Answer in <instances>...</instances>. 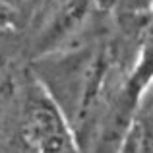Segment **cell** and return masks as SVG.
<instances>
[{
    "label": "cell",
    "instance_id": "obj_1",
    "mask_svg": "<svg viewBox=\"0 0 153 153\" xmlns=\"http://www.w3.org/2000/svg\"><path fill=\"white\" fill-rule=\"evenodd\" d=\"M19 136L29 153H79L72 126L41 83L27 89Z\"/></svg>",
    "mask_w": 153,
    "mask_h": 153
},
{
    "label": "cell",
    "instance_id": "obj_2",
    "mask_svg": "<svg viewBox=\"0 0 153 153\" xmlns=\"http://www.w3.org/2000/svg\"><path fill=\"white\" fill-rule=\"evenodd\" d=\"M151 78H153V14H151L146 29H143V35H142V52H140V58L136 62L134 70H132V76L126 83V89H124L126 105L134 103L138 93L146 87V83Z\"/></svg>",
    "mask_w": 153,
    "mask_h": 153
},
{
    "label": "cell",
    "instance_id": "obj_3",
    "mask_svg": "<svg viewBox=\"0 0 153 153\" xmlns=\"http://www.w3.org/2000/svg\"><path fill=\"white\" fill-rule=\"evenodd\" d=\"M41 0H0V31L23 27L39 8Z\"/></svg>",
    "mask_w": 153,
    "mask_h": 153
}]
</instances>
